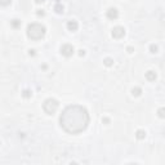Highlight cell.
Segmentation results:
<instances>
[{"mask_svg":"<svg viewBox=\"0 0 165 165\" xmlns=\"http://www.w3.org/2000/svg\"><path fill=\"white\" fill-rule=\"evenodd\" d=\"M60 124L64 132L70 134H79L87 129L89 124V113L80 105L68 106L61 115Z\"/></svg>","mask_w":165,"mask_h":165,"instance_id":"1","label":"cell"},{"mask_svg":"<svg viewBox=\"0 0 165 165\" xmlns=\"http://www.w3.org/2000/svg\"><path fill=\"white\" fill-rule=\"evenodd\" d=\"M27 35H28V38L32 40H39L41 38H44L45 27L40 23H31L27 28Z\"/></svg>","mask_w":165,"mask_h":165,"instance_id":"2","label":"cell"},{"mask_svg":"<svg viewBox=\"0 0 165 165\" xmlns=\"http://www.w3.org/2000/svg\"><path fill=\"white\" fill-rule=\"evenodd\" d=\"M43 109H44V111L48 115H53L57 111V109H58V102H57L56 99L49 98L44 102V105H43Z\"/></svg>","mask_w":165,"mask_h":165,"instance_id":"3","label":"cell"},{"mask_svg":"<svg viewBox=\"0 0 165 165\" xmlns=\"http://www.w3.org/2000/svg\"><path fill=\"white\" fill-rule=\"evenodd\" d=\"M61 52H62V54H63V56L70 57L71 54L74 53V48L71 47V45H68V44H66V45H63V47L61 48Z\"/></svg>","mask_w":165,"mask_h":165,"instance_id":"4","label":"cell"},{"mask_svg":"<svg viewBox=\"0 0 165 165\" xmlns=\"http://www.w3.org/2000/svg\"><path fill=\"white\" fill-rule=\"evenodd\" d=\"M125 35V31H124V28L123 27H115L113 28V31H112V36L113 38H121V36H124Z\"/></svg>","mask_w":165,"mask_h":165,"instance_id":"5","label":"cell"},{"mask_svg":"<svg viewBox=\"0 0 165 165\" xmlns=\"http://www.w3.org/2000/svg\"><path fill=\"white\" fill-rule=\"evenodd\" d=\"M107 17L109 18H116L118 17V10L116 9H110L107 12Z\"/></svg>","mask_w":165,"mask_h":165,"instance_id":"6","label":"cell"},{"mask_svg":"<svg viewBox=\"0 0 165 165\" xmlns=\"http://www.w3.org/2000/svg\"><path fill=\"white\" fill-rule=\"evenodd\" d=\"M67 27L70 28L71 31H75L76 28H77V23L75 22V21H70V22H68V25H67Z\"/></svg>","mask_w":165,"mask_h":165,"instance_id":"7","label":"cell"},{"mask_svg":"<svg viewBox=\"0 0 165 165\" xmlns=\"http://www.w3.org/2000/svg\"><path fill=\"white\" fill-rule=\"evenodd\" d=\"M12 0H0V5H8L10 4Z\"/></svg>","mask_w":165,"mask_h":165,"instance_id":"8","label":"cell"},{"mask_svg":"<svg viewBox=\"0 0 165 165\" xmlns=\"http://www.w3.org/2000/svg\"><path fill=\"white\" fill-rule=\"evenodd\" d=\"M147 77L150 79V80H152V79H155V75H152V74H147Z\"/></svg>","mask_w":165,"mask_h":165,"instance_id":"9","label":"cell"},{"mask_svg":"<svg viewBox=\"0 0 165 165\" xmlns=\"http://www.w3.org/2000/svg\"><path fill=\"white\" fill-rule=\"evenodd\" d=\"M145 135H143V132H138V138H143Z\"/></svg>","mask_w":165,"mask_h":165,"instance_id":"10","label":"cell"},{"mask_svg":"<svg viewBox=\"0 0 165 165\" xmlns=\"http://www.w3.org/2000/svg\"><path fill=\"white\" fill-rule=\"evenodd\" d=\"M36 2H38V3H43V2H44V0H36Z\"/></svg>","mask_w":165,"mask_h":165,"instance_id":"11","label":"cell"}]
</instances>
